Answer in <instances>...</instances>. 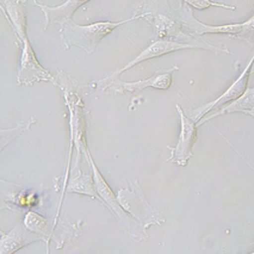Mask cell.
I'll use <instances>...</instances> for the list:
<instances>
[{"label":"cell","instance_id":"d6986e66","mask_svg":"<svg viewBox=\"0 0 254 254\" xmlns=\"http://www.w3.org/2000/svg\"><path fill=\"white\" fill-rule=\"evenodd\" d=\"M244 1H246L248 5H250V6H252V7H254V0H244Z\"/></svg>","mask_w":254,"mask_h":254},{"label":"cell","instance_id":"9a60e30c","mask_svg":"<svg viewBox=\"0 0 254 254\" xmlns=\"http://www.w3.org/2000/svg\"><path fill=\"white\" fill-rule=\"evenodd\" d=\"M254 109V87H247V90L245 91V93L241 97H239L238 99L233 100L232 103H228V105H224L222 109L214 112L212 115L209 116H204L202 120L197 123V126L200 127L203 124L209 122V121L214 120V118L222 116V115H228V114H234V112H241V114L247 115L248 112Z\"/></svg>","mask_w":254,"mask_h":254},{"label":"cell","instance_id":"7a4b0ae2","mask_svg":"<svg viewBox=\"0 0 254 254\" xmlns=\"http://www.w3.org/2000/svg\"><path fill=\"white\" fill-rule=\"evenodd\" d=\"M142 14H134L128 19L117 20V22H97L90 25L76 24L73 19H68L60 24V37L61 43L64 49H69L72 47H79L87 54H92L96 52L97 47L103 38L110 35L121 25L127 24L131 20L142 19Z\"/></svg>","mask_w":254,"mask_h":254},{"label":"cell","instance_id":"3957f363","mask_svg":"<svg viewBox=\"0 0 254 254\" xmlns=\"http://www.w3.org/2000/svg\"><path fill=\"white\" fill-rule=\"evenodd\" d=\"M85 156H86L87 162L90 164L91 170H92V174L94 178V184H96L97 192H98L100 200H102L104 204L110 209L112 214L117 217L118 224L121 226L124 232L127 233L131 239L135 240H147L149 238L148 233H147V228L142 226L137 220H135L134 217L129 214L128 211H126L122 208V205L120 204L117 199V194L115 196L114 191L111 190V188L109 186L104 177L102 176V173L99 172L98 167H97L96 162L93 161L92 155H91L88 148L85 150Z\"/></svg>","mask_w":254,"mask_h":254},{"label":"cell","instance_id":"52a82bcc","mask_svg":"<svg viewBox=\"0 0 254 254\" xmlns=\"http://www.w3.org/2000/svg\"><path fill=\"white\" fill-rule=\"evenodd\" d=\"M253 64H254V52L252 56H251L248 64H246V67H245V69L241 72V74L238 76V79H236L235 81H233V84L230 85V86L227 88V90L224 91L218 98L211 100V102L206 103V104L200 105L198 108L192 109V110H189L186 112V115H188L190 118H192L194 122L198 123L199 121L204 116H206L210 111L220 108V106H224L226 104H228V103H232L233 100L238 99L239 97H241L248 87L247 85H248V80H250L251 72H252Z\"/></svg>","mask_w":254,"mask_h":254},{"label":"cell","instance_id":"ffe728a7","mask_svg":"<svg viewBox=\"0 0 254 254\" xmlns=\"http://www.w3.org/2000/svg\"><path fill=\"white\" fill-rule=\"evenodd\" d=\"M253 8H254V7H253Z\"/></svg>","mask_w":254,"mask_h":254},{"label":"cell","instance_id":"30bf717a","mask_svg":"<svg viewBox=\"0 0 254 254\" xmlns=\"http://www.w3.org/2000/svg\"><path fill=\"white\" fill-rule=\"evenodd\" d=\"M179 67L173 66L170 68L165 69H156L154 75L148 79L138 81H122L120 79H116L110 84L108 90H111L115 93H124L131 92L137 93L140 91L146 90V88H155V90H168L172 85V76L174 72H178Z\"/></svg>","mask_w":254,"mask_h":254},{"label":"cell","instance_id":"e0dca14e","mask_svg":"<svg viewBox=\"0 0 254 254\" xmlns=\"http://www.w3.org/2000/svg\"><path fill=\"white\" fill-rule=\"evenodd\" d=\"M35 122H36V121L32 120L28 123H20L17 127H14V128L2 129V130H1V150L4 149L5 147L7 146V144L13 142V141L16 140V138L18 137L19 135L23 134V132L30 130L31 126Z\"/></svg>","mask_w":254,"mask_h":254},{"label":"cell","instance_id":"8fae6325","mask_svg":"<svg viewBox=\"0 0 254 254\" xmlns=\"http://www.w3.org/2000/svg\"><path fill=\"white\" fill-rule=\"evenodd\" d=\"M0 7L6 17L18 42L28 38V8L26 0H0Z\"/></svg>","mask_w":254,"mask_h":254},{"label":"cell","instance_id":"5b68a950","mask_svg":"<svg viewBox=\"0 0 254 254\" xmlns=\"http://www.w3.org/2000/svg\"><path fill=\"white\" fill-rule=\"evenodd\" d=\"M200 49L199 46L193 43H185V42H179V41H174V40H158V41H153L152 43L147 47L146 49H143L142 52L138 54L136 58H134L130 62L126 64V66L121 67L114 72L110 73L105 76V78L100 79V80H97L92 82V87H100L103 91L108 90V87L110 86V84L114 80L118 79L122 73L127 72V70L131 69L132 67L136 66V64H141L143 61H148L150 59H155L159 58V56L170 54V53L173 52H178V50H184V49Z\"/></svg>","mask_w":254,"mask_h":254},{"label":"cell","instance_id":"8992f818","mask_svg":"<svg viewBox=\"0 0 254 254\" xmlns=\"http://www.w3.org/2000/svg\"><path fill=\"white\" fill-rule=\"evenodd\" d=\"M20 61L19 69L17 74V84L20 86H32L36 82H52L53 85L58 86V79L53 76L48 69L42 67L37 60V56L32 49L29 38L20 42Z\"/></svg>","mask_w":254,"mask_h":254},{"label":"cell","instance_id":"9c48e42d","mask_svg":"<svg viewBox=\"0 0 254 254\" xmlns=\"http://www.w3.org/2000/svg\"><path fill=\"white\" fill-rule=\"evenodd\" d=\"M174 14L179 20L183 29L186 32L193 36H202L205 34H227L235 37L242 31L244 23L238 24H227V25H209L199 22L194 18L192 7L188 4H179L178 7H174Z\"/></svg>","mask_w":254,"mask_h":254},{"label":"cell","instance_id":"5bb4252c","mask_svg":"<svg viewBox=\"0 0 254 254\" xmlns=\"http://www.w3.org/2000/svg\"><path fill=\"white\" fill-rule=\"evenodd\" d=\"M64 190L67 192L80 193L85 196H90L91 198L100 199L98 192H97L96 184H94V178L92 176L85 174L80 168V155L76 156V161L74 167L72 170V177H70L68 185Z\"/></svg>","mask_w":254,"mask_h":254},{"label":"cell","instance_id":"ac0fdd59","mask_svg":"<svg viewBox=\"0 0 254 254\" xmlns=\"http://www.w3.org/2000/svg\"><path fill=\"white\" fill-rule=\"evenodd\" d=\"M178 1L179 4L184 2V4H188L189 6L197 8V10H205V8H209V7H221V8H226V10H232V11L236 10V7L233 6V5L222 4V2H216V1H212V0H178Z\"/></svg>","mask_w":254,"mask_h":254},{"label":"cell","instance_id":"2e32d148","mask_svg":"<svg viewBox=\"0 0 254 254\" xmlns=\"http://www.w3.org/2000/svg\"><path fill=\"white\" fill-rule=\"evenodd\" d=\"M24 224L32 232L37 233L38 235L42 236L43 240H47V238H50L53 228H48V221L43 218L40 215L35 214V212H28L25 215Z\"/></svg>","mask_w":254,"mask_h":254},{"label":"cell","instance_id":"4fadbf2b","mask_svg":"<svg viewBox=\"0 0 254 254\" xmlns=\"http://www.w3.org/2000/svg\"><path fill=\"white\" fill-rule=\"evenodd\" d=\"M88 1H91V0H66L64 4L58 5V6H48V5L40 4L36 0H34V4L43 12L44 18H46L44 29H48L49 25H60L66 20L72 19L75 11Z\"/></svg>","mask_w":254,"mask_h":254},{"label":"cell","instance_id":"6da1fadb","mask_svg":"<svg viewBox=\"0 0 254 254\" xmlns=\"http://www.w3.org/2000/svg\"><path fill=\"white\" fill-rule=\"evenodd\" d=\"M135 14H142L143 19L147 20L152 26L153 32L150 36L152 42L158 40H174L179 42L197 44L200 49L209 50L215 54L220 53L232 54L229 49L198 40L193 35L186 32L174 14V7L170 6L167 0H140Z\"/></svg>","mask_w":254,"mask_h":254},{"label":"cell","instance_id":"ba28073f","mask_svg":"<svg viewBox=\"0 0 254 254\" xmlns=\"http://www.w3.org/2000/svg\"><path fill=\"white\" fill-rule=\"evenodd\" d=\"M176 109L180 120V134L176 147L167 146V148L171 152V156L167 159V161L173 162V164L178 165V166L185 167L189 164V160L193 155L192 147L197 138L198 126H197V123L194 122L192 118L189 117L183 111V109L179 105H176Z\"/></svg>","mask_w":254,"mask_h":254},{"label":"cell","instance_id":"277c9868","mask_svg":"<svg viewBox=\"0 0 254 254\" xmlns=\"http://www.w3.org/2000/svg\"><path fill=\"white\" fill-rule=\"evenodd\" d=\"M117 199L124 210L147 229L150 226H161L166 221L160 212L149 204L136 180L129 182L126 189H121L117 193Z\"/></svg>","mask_w":254,"mask_h":254},{"label":"cell","instance_id":"7c38bea8","mask_svg":"<svg viewBox=\"0 0 254 254\" xmlns=\"http://www.w3.org/2000/svg\"><path fill=\"white\" fill-rule=\"evenodd\" d=\"M38 240H43L42 236L29 229L24 223H18L11 232H1L0 254H13Z\"/></svg>","mask_w":254,"mask_h":254}]
</instances>
